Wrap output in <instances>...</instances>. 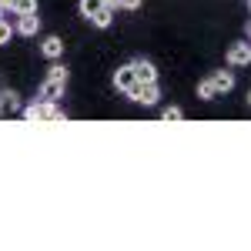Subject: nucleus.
I'll return each mask as SVG.
<instances>
[{
    "label": "nucleus",
    "mask_w": 251,
    "mask_h": 251,
    "mask_svg": "<svg viewBox=\"0 0 251 251\" xmlns=\"http://www.w3.org/2000/svg\"><path fill=\"white\" fill-rule=\"evenodd\" d=\"M24 121H37V124H64L67 114L57 107V100H40V104L24 107Z\"/></svg>",
    "instance_id": "nucleus-1"
},
{
    "label": "nucleus",
    "mask_w": 251,
    "mask_h": 251,
    "mask_svg": "<svg viewBox=\"0 0 251 251\" xmlns=\"http://www.w3.org/2000/svg\"><path fill=\"white\" fill-rule=\"evenodd\" d=\"M14 14H37V0H14Z\"/></svg>",
    "instance_id": "nucleus-14"
},
{
    "label": "nucleus",
    "mask_w": 251,
    "mask_h": 251,
    "mask_svg": "<svg viewBox=\"0 0 251 251\" xmlns=\"http://www.w3.org/2000/svg\"><path fill=\"white\" fill-rule=\"evenodd\" d=\"M211 80H214V87H218V94H228V91L234 87V74L231 71H214Z\"/></svg>",
    "instance_id": "nucleus-7"
},
{
    "label": "nucleus",
    "mask_w": 251,
    "mask_h": 251,
    "mask_svg": "<svg viewBox=\"0 0 251 251\" xmlns=\"http://www.w3.org/2000/svg\"><path fill=\"white\" fill-rule=\"evenodd\" d=\"M131 64H134V71H137V80H157V71H154L151 60L137 57V60H131Z\"/></svg>",
    "instance_id": "nucleus-9"
},
{
    "label": "nucleus",
    "mask_w": 251,
    "mask_h": 251,
    "mask_svg": "<svg viewBox=\"0 0 251 251\" xmlns=\"http://www.w3.org/2000/svg\"><path fill=\"white\" fill-rule=\"evenodd\" d=\"M64 94V84H60V80H44V87H40V97H44V100H57V97Z\"/></svg>",
    "instance_id": "nucleus-10"
},
{
    "label": "nucleus",
    "mask_w": 251,
    "mask_h": 251,
    "mask_svg": "<svg viewBox=\"0 0 251 251\" xmlns=\"http://www.w3.org/2000/svg\"><path fill=\"white\" fill-rule=\"evenodd\" d=\"M111 20H114V7H104L100 14L91 17V24H94V27H111Z\"/></svg>",
    "instance_id": "nucleus-13"
},
{
    "label": "nucleus",
    "mask_w": 251,
    "mask_h": 251,
    "mask_svg": "<svg viewBox=\"0 0 251 251\" xmlns=\"http://www.w3.org/2000/svg\"><path fill=\"white\" fill-rule=\"evenodd\" d=\"M104 7H107L104 0H80V14H84V17H87V20L94 17V14H100Z\"/></svg>",
    "instance_id": "nucleus-11"
},
{
    "label": "nucleus",
    "mask_w": 251,
    "mask_h": 251,
    "mask_svg": "<svg viewBox=\"0 0 251 251\" xmlns=\"http://www.w3.org/2000/svg\"><path fill=\"white\" fill-rule=\"evenodd\" d=\"M0 3H3V7H7V10H14V0H0Z\"/></svg>",
    "instance_id": "nucleus-19"
},
{
    "label": "nucleus",
    "mask_w": 251,
    "mask_h": 251,
    "mask_svg": "<svg viewBox=\"0 0 251 251\" xmlns=\"http://www.w3.org/2000/svg\"><path fill=\"white\" fill-rule=\"evenodd\" d=\"M3 10H7V7H3V3H0V17H3Z\"/></svg>",
    "instance_id": "nucleus-21"
},
{
    "label": "nucleus",
    "mask_w": 251,
    "mask_h": 251,
    "mask_svg": "<svg viewBox=\"0 0 251 251\" xmlns=\"http://www.w3.org/2000/svg\"><path fill=\"white\" fill-rule=\"evenodd\" d=\"M228 64H231V67H248L251 64V44H231Z\"/></svg>",
    "instance_id": "nucleus-4"
},
{
    "label": "nucleus",
    "mask_w": 251,
    "mask_h": 251,
    "mask_svg": "<svg viewBox=\"0 0 251 251\" xmlns=\"http://www.w3.org/2000/svg\"><path fill=\"white\" fill-rule=\"evenodd\" d=\"M10 34H14L10 20H7V17H0V44H7V40H10Z\"/></svg>",
    "instance_id": "nucleus-17"
},
{
    "label": "nucleus",
    "mask_w": 251,
    "mask_h": 251,
    "mask_svg": "<svg viewBox=\"0 0 251 251\" xmlns=\"http://www.w3.org/2000/svg\"><path fill=\"white\" fill-rule=\"evenodd\" d=\"M121 7H124V10H137V7H141V0H121Z\"/></svg>",
    "instance_id": "nucleus-18"
},
{
    "label": "nucleus",
    "mask_w": 251,
    "mask_h": 251,
    "mask_svg": "<svg viewBox=\"0 0 251 251\" xmlns=\"http://www.w3.org/2000/svg\"><path fill=\"white\" fill-rule=\"evenodd\" d=\"M198 97H201V100H214V97H218V87H214V80H211V77L198 84Z\"/></svg>",
    "instance_id": "nucleus-12"
},
{
    "label": "nucleus",
    "mask_w": 251,
    "mask_h": 251,
    "mask_svg": "<svg viewBox=\"0 0 251 251\" xmlns=\"http://www.w3.org/2000/svg\"><path fill=\"white\" fill-rule=\"evenodd\" d=\"M248 104H251V91H248Z\"/></svg>",
    "instance_id": "nucleus-22"
},
{
    "label": "nucleus",
    "mask_w": 251,
    "mask_h": 251,
    "mask_svg": "<svg viewBox=\"0 0 251 251\" xmlns=\"http://www.w3.org/2000/svg\"><path fill=\"white\" fill-rule=\"evenodd\" d=\"M20 111V97L14 91H0V117H14Z\"/></svg>",
    "instance_id": "nucleus-5"
},
{
    "label": "nucleus",
    "mask_w": 251,
    "mask_h": 251,
    "mask_svg": "<svg viewBox=\"0 0 251 251\" xmlns=\"http://www.w3.org/2000/svg\"><path fill=\"white\" fill-rule=\"evenodd\" d=\"M161 117H164L168 124H171V121H184V111H181V107H164V111H161Z\"/></svg>",
    "instance_id": "nucleus-15"
},
{
    "label": "nucleus",
    "mask_w": 251,
    "mask_h": 251,
    "mask_svg": "<svg viewBox=\"0 0 251 251\" xmlns=\"http://www.w3.org/2000/svg\"><path fill=\"white\" fill-rule=\"evenodd\" d=\"M104 3H107V7H121V0H104Z\"/></svg>",
    "instance_id": "nucleus-20"
},
{
    "label": "nucleus",
    "mask_w": 251,
    "mask_h": 251,
    "mask_svg": "<svg viewBox=\"0 0 251 251\" xmlns=\"http://www.w3.org/2000/svg\"><path fill=\"white\" fill-rule=\"evenodd\" d=\"M127 97L131 100H137V104H144V107H151V104H157V80H137L134 87L127 91Z\"/></svg>",
    "instance_id": "nucleus-2"
},
{
    "label": "nucleus",
    "mask_w": 251,
    "mask_h": 251,
    "mask_svg": "<svg viewBox=\"0 0 251 251\" xmlns=\"http://www.w3.org/2000/svg\"><path fill=\"white\" fill-rule=\"evenodd\" d=\"M134 84H137L134 64H124V67H117V74H114V87H117V91H124V94H127Z\"/></svg>",
    "instance_id": "nucleus-3"
},
{
    "label": "nucleus",
    "mask_w": 251,
    "mask_h": 251,
    "mask_svg": "<svg viewBox=\"0 0 251 251\" xmlns=\"http://www.w3.org/2000/svg\"><path fill=\"white\" fill-rule=\"evenodd\" d=\"M47 77H50V80H60V84H67V71H64L60 64H54V67L47 71Z\"/></svg>",
    "instance_id": "nucleus-16"
},
{
    "label": "nucleus",
    "mask_w": 251,
    "mask_h": 251,
    "mask_svg": "<svg viewBox=\"0 0 251 251\" xmlns=\"http://www.w3.org/2000/svg\"><path fill=\"white\" fill-rule=\"evenodd\" d=\"M40 50H44V57L57 60L60 54H64V40H60V37H44V44H40Z\"/></svg>",
    "instance_id": "nucleus-8"
},
{
    "label": "nucleus",
    "mask_w": 251,
    "mask_h": 251,
    "mask_svg": "<svg viewBox=\"0 0 251 251\" xmlns=\"http://www.w3.org/2000/svg\"><path fill=\"white\" fill-rule=\"evenodd\" d=\"M37 30H40V17H37V14H20L17 34H24V37H34Z\"/></svg>",
    "instance_id": "nucleus-6"
}]
</instances>
